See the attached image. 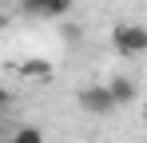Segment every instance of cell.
Returning <instances> with one entry per match:
<instances>
[{
  "label": "cell",
  "mask_w": 147,
  "mask_h": 143,
  "mask_svg": "<svg viewBox=\"0 0 147 143\" xmlns=\"http://www.w3.org/2000/svg\"><path fill=\"white\" fill-rule=\"evenodd\" d=\"M111 44H115L119 56H139V52L147 48V28L143 24H115Z\"/></svg>",
  "instance_id": "obj_1"
},
{
  "label": "cell",
  "mask_w": 147,
  "mask_h": 143,
  "mask_svg": "<svg viewBox=\"0 0 147 143\" xmlns=\"http://www.w3.org/2000/svg\"><path fill=\"white\" fill-rule=\"evenodd\" d=\"M80 107H84L88 115H107V111H115V99L107 95L103 84H92V88L80 92Z\"/></svg>",
  "instance_id": "obj_2"
},
{
  "label": "cell",
  "mask_w": 147,
  "mask_h": 143,
  "mask_svg": "<svg viewBox=\"0 0 147 143\" xmlns=\"http://www.w3.org/2000/svg\"><path fill=\"white\" fill-rule=\"evenodd\" d=\"M107 88V95L115 99V107H127V103H135V95H139V88H135V80H127V76H115L111 84H103Z\"/></svg>",
  "instance_id": "obj_3"
},
{
  "label": "cell",
  "mask_w": 147,
  "mask_h": 143,
  "mask_svg": "<svg viewBox=\"0 0 147 143\" xmlns=\"http://www.w3.org/2000/svg\"><path fill=\"white\" fill-rule=\"evenodd\" d=\"M72 0H36V16H68Z\"/></svg>",
  "instance_id": "obj_4"
},
{
  "label": "cell",
  "mask_w": 147,
  "mask_h": 143,
  "mask_svg": "<svg viewBox=\"0 0 147 143\" xmlns=\"http://www.w3.org/2000/svg\"><path fill=\"white\" fill-rule=\"evenodd\" d=\"M8 143H44V131H40V127H32V123H24V127H12Z\"/></svg>",
  "instance_id": "obj_5"
},
{
  "label": "cell",
  "mask_w": 147,
  "mask_h": 143,
  "mask_svg": "<svg viewBox=\"0 0 147 143\" xmlns=\"http://www.w3.org/2000/svg\"><path fill=\"white\" fill-rule=\"evenodd\" d=\"M24 72H32L36 80H44V72H48V64H40V60H32V64H24Z\"/></svg>",
  "instance_id": "obj_6"
},
{
  "label": "cell",
  "mask_w": 147,
  "mask_h": 143,
  "mask_svg": "<svg viewBox=\"0 0 147 143\" xmlns=\"http://www.w3.org/2000/svg\"><path fill=\"white\" fill-rule=\"evenodd\" d=\"M8 107H12V92H8V88H0V111H8Z\"/></svg>",
  "instance_id": "obj_7"
},
{
  "label": "cell",
  "mask_w": 147,
  "mask_h": 143,
  "mask_svg": "<svg viewBox=\"0 0 147 143\" xmlns=\"http://www.w3.org/2000/svg\"><path fill=\"white\" fill-rule=\"evenodd\" d=\"M4 24H8V12H4V8H0V28H4Z\"/></svg>",
  "instance_id": "obj_8"
}]
</instances>
